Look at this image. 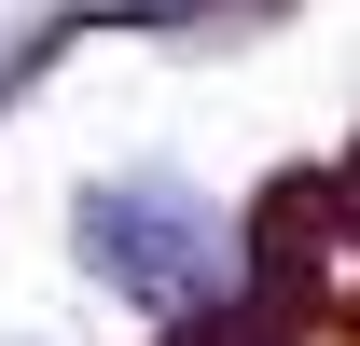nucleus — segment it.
Segmentation results:
<instances>
[{
	"label": "nucleus",
	"mask_w": 360,
	"mask_h": 346,
	"mask_svg": "<svg viewBox=\"0 0 360 346\" xmlns=\"http://www.w3.org/2000/svg\"><path fill=\"white\" fill-rule=\"evenodd\" d=\"M84 263L125 305H153V319H180V305L222 291V236H208V208L167 194V180H97L84 194Z\"/></svg>",
	"instance_id": "f257e3e1"
}]
</instances>
